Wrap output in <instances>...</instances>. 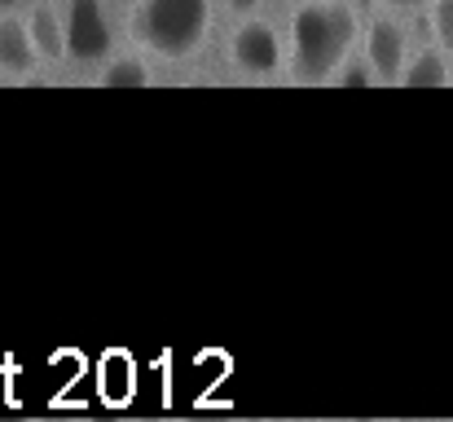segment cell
Wrapping results in <instances>:
<instances>
[{"label": "cell", "mask_w": 453, "mask_h": 422, "mask_svg": "<svg viewBox=\"0 0 453 422\" xmlns=\"http://www.w3.org/2000/svg\"><path fill=\"white\" fill-rule=\"evenodd\" d=\"M27 35H31V44H35L40 58H53V62L62 58V22H58V13H53L49 4H40V9L31 13Z\"/></svg>", "instance_id": "obj_8"}, {"label": "cell", "mask_w": 453, "mask_h": 422, "mask_svg": "<svg viewBox=\"0 0 453 422\" xmlns=\"http://www.w3.org/2000/svg\"><path fill=\"white\" fill-rule=\"evenodd\" d=\"M35 62H40V53H35V44L27 35V22L0 18V71L27 75V71H35Z\"/></svg>", "instance_id": "obj_6"}, {"label": "cell", "mask_w": 453, "mask_h": 422, "mask_svg": "<svg viewBox=\"0 0 453 422\" xmlns=\"http://www.w3.org/2000/svg\"><path fill=\"white\" fill-rule=\"evenodd\" d=\"M9 4H18V0H0V9H9Z\"/></svg>", "instance_id": "obj_14"}, {"label": "cell", "mask_w": 453, "mask_h": 422, "mask_svg": "<svg viewBox=\"0 0 453 422\" xmlns=\"http://www.w3.org/2000/svg\"><path fill=\"white\" fill-rule=\"evenodd\" d=\"M62 53L75 62H102L111 53V27L102 0H71L62 22Z\"/></svg>", "instance_id": "obj_3"}, {"label": "cell", "mask_w": 453, "mask_h": 422, "mask_svg": "<svg viewBox=\"0 0 453 422\" xmlns=\"http://www.w3.org/2000/svg\"><path fill=\"white\" fill-rule=\"evenodd\" d=\"M432 27H436V40L445 44V53H453V0H432Z\"/></svg>", "instance_id": "obj_10"}, {"label": "cell", "mask_w": 453, "mask_h": 422, "mask_svg": "<svg viewBox=\"0 0 453 422\" xmlns=\"http://www.w3.org/2000/svg\"><path fill=\"white\" fill-rule=\"evenodd\" d=\"M357 40V13L343 0L303 4L291 18V66L296 80H326Z\"/></svg>", "instance_id": "obj_1"}, {"label": "cell", "mask_w": 453, "mask_h": 422, "mask_svg": "<svg viewBox=\"0 0 453 422\" xmlns=\"http://www.w3.org/2000/svg\"><path fill=\"white\" fill-rule=\"evenodd\" d=\"M449 84H453V80H449Z\"/></svg>", "instance_id": "obj_15"}, {"label": "cell", "mask_w": 453, "mask_h": 422, "mask_svg": "<svg viewBox=\"0 0 453 422\" xmlns=\"http://www.w3.org/2000/svg\"><path fill=\"white\" fill-rule=\"evenodd\" d=\"M374 80H379V75H374L370 66H357V62H352V66H343V71L334 75V84H339V88H370Z\"/></svg>", "instance_id": "obj_11"}, {"label": "cell", "mask_w": 453, "mask_h": 422, "mask_svg": "<svg viewBox=\"0 0 453 422\" xmlns=\"http://www.w3.org/2000/svg\"><path fill=\"white\" fill-rule=\"evenodd\" d=\"M383 4H392V9H423V4H432V0H383Z\"/></svg>", "instance_id": "obj_12"}, {"label": "cell", "mask_w": 453, "mask_h": 422, "mask_svg": "<svg viewBox=\"0 0 453 422\" xmlns=\"http://www.w3.org/2000/svg\"><path fill=\"white\" fill-rule=\"evenodd\" d=\"M365 53H370V71L379 80H396L405 66V31L392 18H374L365 31Z\"/></svg>", "instance_id": "obj_5"}, {"label": "cell", "mask_w": 453, "mask_h": 422, "mask_svg": "<svg viewBox=\"0 0 453 422\" xmlns=\"http://www.w3.org/2000/svg\"><path fill=\"white\" fill-rule=\"evenodd\" d=\"M405 88H445L453 75L449 66H445V58L436 53V49H427V53H418L410 66H401V75H396Z\"/></svg>", "instance_id": "obj_7"}, {"label": "cell", "mask_w": 453, "mask_h": 422, "mask_svg": "<svg viewBox=\"0 0 453 422\" xmlns=\"http://www.w3.org/2000/svg\"><path fill=\"white\" fill-rule=\"evenodd\" d=\"M102 88H146L150 84V71L142 58H115L102 75H97Z\"/></svg>", "instance_id": "obj_9"}, {"label": "cell", "mask_w": 453, "mask_h": 422, "mask_svg": "<svg viewBox=\"0 0 453 422\" xmlns=\"http://www.w3.org/2000/svg\"><path fill=\"white\" fill-rule=\"evenodd\" d=\"M229 53H234V62H238L247 75H273L278 62H282L278 31H273L269 22H260V18H251V22H242V27L234 31Z\"/></svg>", "instance_id": "obj_4"}, {"label": "cell", "mask_w": 453, "mask_h": 422, "mask_svg": "<svg viewBox=\"0 0 453 422\" xmlns=\"http://www.w3.org/2000/svg\"><path fill=\"white\" fill-rule=\"evenodd\" d=\"M229 4H234V9H242V13H251V9H256L260 0H229Z\"/></svg>", "instance_id": "obj_13"}, {"label": "cell", "mask_w": 453, "mask_h": 422, "mask_svg": "<svg viewBox=\"0 0 453 422\" xmlns=\"http://www.w3.org/2000/svg\"><path fill=\"white\" fill-rule=\"evenodd\" d=\"M211 27V0H142L137 35L158 58H189Z\"/></svg>", "instance_id": "obj_2"}]
</instances>
